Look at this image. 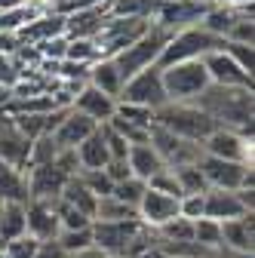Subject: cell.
Here are the masks:
<instances>
[{
	"mask_svg": "<svg viewBox=\"0 0 255 258\" xmlns=\"http://www.w3.org/2000/svg\"><path fill=\"white\" fill-rule=\"evenodd\" d=\"M169 37H172V34H166L163 28H157V25L151 22V31H148L142 40H136L130 49H123L120 55H114V64H117V71H120L123 83L130 80L133 74H139V71L157 68L160 52H163V46L169 43Z\"/></svg>",
	"mask_w": 255,
	"mask_h": 258,
	"instance_id": "5",
	"label": "cell"
},
{
	"mask_svg": "<svg viewBox=\"0 0 255 258\" xmlns=\"http://www.w3.org/2000/svg\"><path fill=\"white\" fill-rule=\"evenodd\" d=\"M225 52L237 61L240 71L252 74V68H255V52H252V46H246V43H228V40H225Z\"/></svg>",
	"mask_w": 255,
	"mask_h": 258,
	"instance_id": "45",
	"label": "cell"
},
{
	"mask_svg": "<svg viewBox=\"0 0 255 258\" xmlns=\"http://www.w3.org/2000/svg\"><path fill=\"white\" fill-rule=\"evenodd\" d=\"M10 99H13V92H10L7 86H0V114H4V108L10 105Z\"/></svg>",
	"mask_w": 255,
	"mask_h": 258,
	"instance_id": "54",
	"label": "cell"
},
{
	"mask_svg": "<svg viewBox=\"0 0 255 258\" xmlns=\"http://www.w3.org/2000/svg\"><path fill=\"white\" fill-rule=\"evenodd\" d=\"M148 145L157 151V157L163 160V166L169 169H178V166H197L200 157H203V148L197 142H184L178 136H172L169 129L163 126H151L148 129Z\"/></svg>",
	"mask_w": 255,
	"mask_h": 258,
	"instance_id": "7",
	"label": "cell"
},
{
	"mask_svg": "<svg viewBox=\"0 0 255 258\" xmlns=\"http://www.w3.org/2000/svg\"><path fill=\"white\" fill-rule=\"evenodd\" d=\"M0 258H4V252H0Z\"/></svg>",
	"mask_w": 255,
	"mask_h": 258,
	"instance_id": "57",
	"label": "cell"
},
{
	"mask_svg": "<svg viewBox=\"0 0 255 258\" xmlns=\"http://www.w3.org/2000/svg\"><path fill=\"white\" fill-rule=\"evenodd\" d=\"M194 105L215 123V129H231V133H240V136H252V120H255L252 89L209 83Z\"/></svg>",
	"mask_w": 255,
	"mask_h": 258,
	"instance_id": "1",
	"label": "cell"
},
{
	"mask_svg": "<svg viewBox=\"0 0 255 258\" xmlns=\"http://www.w3.org/2000/svg\"><path fill=\"white\" fill-rule=\"evenodd\" d=\"M105 126H111L120 139H126V145H130V148L133 145H148V129H142V126H133V123L120 120V117H111Z\"/></svg>",
	"mask_w": 255,
	"mask_h": 258,
	"instance_id": "41",
	"label": "cell"
},
{
	"mask_svg": "<svg viewBox=\"0 0 255 258\" xmlns=\"http://www.w3.org/2000/svg\"><path fill=\"white\" fill-rule=\"evenodd\" d=\"M151 190H157V194H166V197H175V200H181V190H178V181H175V175H172V169L169 166H163L160 172H154L148 181H145Z\"/></svg>",
	"mask_w": 255,
	"mask_h": 258,
	"instance_id": "42",
	"label": "cell"
},
{
	"mask_svg": "<svg viewBox=\"0 0 255 258\" xmlns=\"http://www.w3.org/2000/svg\"><path fill=\"white\" fill-rule=\"evenodd\" d=\"M0 203H28V181L25 172L0 160Z\"/></svg>",
	"mask_w": 255,
	"mask_h": 258,
	"instance_id": "27",
	"label": "cell"
},
{
	"mask_svg": "<svg viewBox=\"0 0 255 258\" xmlns=\"http://www.w3.org/2000/svg\"><path fill=\"white\" fill-rule=\"evenodd\" d=\"M212 258H255V255H246V252H234V249L218 246V249H212Z\"/></svg>",
	"mask_w": 255,
	"mask_h": 258,
	"instance_id": "52",
	"label": "cell"
},
{
	"mask_svg": "<svg viewBox=\"0 0 255 258\" xmlns=\"http://www.w3.org/2000/svg\"><path fill=\"white\" fill-rule=\"evenodd\" d=\"M145 228L139 218L126 221H92V246L108 258H123V249Z\"/></svg>",
	"mask_w": 255,
	"mask_h": 258,
	"instance_id": "10",
	"label": "cell"
},
{
	"mask_svg": "<svg viewBox=\"0 0 255 258\" xmlns=\"http://www.w3.org/2000/svg\"><path fill=\"white\" fill-rule=\"evenodd\" d=\"M206 10L209 7L197 4V0H169V4L157 7V13H154L151 22L157 28H163L166 34H178V31H184V28L200 25L203 16H206Z\"/></svg>",
	"mask_w": 255,
	"mask_h": 258,
	"instance_id": "12",
	"label": "cell"
},
{
	"mask_svg": "<svg viewBox=\"0 0 255 258\" xmlns=\"http://www.w3.org/2000/svg\"><path fill=\"white\" fill-rule=\"evenodd\" d=\"M77 163H80V169H105V163H108V148H105V136H102V126L95 129V133L86 139V142H80L77 148Z\"/></svg>",
	"mask_w": 255,
	"mask_h": 258,
	"instance_id": "26",
	"label": "cell"
},
{
	"mask_svg": "<svg viewBox=\"0 0 255 258\" xmlns=\"http://www.w3.org/2000/svg\"><path fill=\"white\" fill-rule=\"evenodd\" d=\"M151 31V19H108L105 28L99 31V37H95V46H99L102 58H114L120 55L123 49H130L136 40H142L145 34Z\"/></svg>",
	"mask_w": 255,
	"mask_h": 258,
	"instance_id": "6",
	"label": "cell"
},
{
	"mask_svg": "<svg viewBox=\"0 0 255 258\" xmlns=\"http://www.w3.org/2000/svg\"><path fill=\"white\" fill-rule=\"evenodd\" d=\"M126 163H130L133 175L142 178V181H148L154 172L163 169V160L157 157V151H154L151 145H133V148H130V157H126Z\"/></svg>",
	"mask_w": 255,
	"mask_h": 258,
	"instance_id": "29",
	"label": "cell"
},
{
	"mask_svg": "<svg viewBox=\"0 0 255 258\" xmlns=\"http://www.w3.org/2000/svg\"><path fill=\"white\" fill-rule=\"evenodd\" d=\"M154 123L169 129L172 136H178L184 142H197V145H203L215 133V123L194 102H166L163 108L154 111Z\"/></svg>",
	"mask_w": 255,
	"mask_h": 258,
	"instance_id": "2",
	"label": "cell"
},
{
	"mask_svg": "<svg viewBox=\"0 0 255 258\" xmlns=\"http://www.w3.org/2000/svg\"><path fill=\"white\" fill-rule=\"evenodd\" d=\"M71 108L77 111V114H83V117H89L92 123H108L111 117H114V111H117V102L111 99V95H105V92H99L95 86H83L77 95H74V102H71Z\"/></svg>",
	"mask_w": 255,
	"mask_h": 258,
	"instance_id": "19",
	"label": "cell"
},
{
	"mask_svg": "<svg viewBox=\"0 0 255 258\" xmlns=\"http://www.w3.org/2000/svg\"><path fill=\"white\" fill-rule=\"evenodd\" d=\"M246 215V209L237 200V190H206L203 194V218L209 221H231Z\"/></svg>",
	"mask_w": 255,
	"mask_h": 258,
	"instance_id": "23",
	"label": "cell"
},
{
	"mask_svg": "<svg viewBox=\"0 0 255 258\" xmlns=\"http://www.w3.org/2000/svg\"><path fill=\"white\" fill-rule=\"evenodd\" d=\"M108 19H111L108 16V0H105L102 7L71 13V16H65V37L68 40H95Z\"/></svg>",
	"mask_w": 255,
	"mask_h": 258,
	"instance_id": "18",
	"label": "cell"
},
{
	"mask_svg": "<svg viewBox=\"0 0 255 258\" xmlns=\"http://www.w3.org/2000/svg\"><path fill=\"white\" fill-rule=\"evenodd\" d=\"M126 218H139L136 209H130L126 203H120L117 197H99V203H95V215L92 221H126Z\"/></svg>",
	"mask_w": 255,
	"mask_h": 258,
	"instance_id": "31",
	"label": "cell"
},
{
	"mask_svg": "<svg viewBox=\"0 0 255 258\" xmlns=\"http://www.w3.org/2000/svg\"><path fill=\"white\" fill-rule=\"evenodd\" d=\"M117 102H123V105H139V108H148V111L163 108L166 105V92H163L160 68H148V71L133 74L130 80L123 83Z\"/></svg>",
	"mask_w": 255,
	"mask_h": 258,
	"instance_id": "9",
	"label": "cell"
},
{
	"mask_svg": "<svg viewBox=\"0 0 255 258\" xmlns=\"http://www.w3.org/2000/svg\"><path fill=\"white\" fill-rule=\"evenodd\" d=\"M105 0H52V13L58 16H71L80 10H92V7H102Z\"/></svg>",
	"mask_w": 255,
	"mask_h": 258,
	"instance_id": "48",
	"label": "cell"
},
{
	"mask_svg": "<svg viewBox=\"0 0 255 258\" xmlns=\"http://www.w3.org/2000/svg\"><path fill=\"white\" fill-rule=\"evenodd\" d=\"M34 258H68V255L61 252V246H58L55 240H49V243H40V249H37Z\"/></svg>",
	"mask_w": 255,
	"mask_h": 258,
	"instance_id": "50",
	"label": "cell"
},
{
	"mask_svg": "<svg viewBox=\"0 0 255 258\" xmlns=\"http://www.w3.org/2000/svg\"><path fill=\"white\" fill-rule=\"evenodd\" d=\"M194 243H200L206 249H218L221 246V224L209 221V218H197L194 221Z\"/></svg>",
	"mask_w": 255,
	"mask_h": 258,
	"instance_id": "39",
	"label": "cell"
},
{
	"mask_svg": "<svg viewBox=\"0 0 255 258\" xmlns=\"http://www.w3.org/2000/svg\"><path fill=\"white\" fill-rule=\"evenodd\" d=\"M175 181H178V190H181V197H194V194H206V178L200 172V166H178L172 169Z\"/></svg>",
	"mask_w": 255,
	"mask_h": 258,
	"instance_id": "32",
	"label": "cell"
},
{
	"mask_svg": "<svg viewBox=\"0 0 255 258\" xmlns=\"http://www.w3.org/2000/svg\"><path fill=\"white\" fill-rule=\"evenodd\" d=\"M200 61H203V68H206L212 86H246V89H252V74L240 71L237 61L225 49H215V52L203 55Z\"/></svg>",
	"mask_w": 255,
	"mask_h": 258,
	"instance_id": "14",
	"label": "cell"
},
{
	"mask_svg": "<svg viewBox=\"0 0 255 258\" xmlns=\"http://www.w3.org/2000/svg\"><path fill=\"white\" fill-rule=\"evenodd\" d=\"M215 49H225V40L212 37L200 25L184 28V31H178V34L169 37V43L160 52L157 68H169V64H178V61H197V58H203V55H209Z\"/></svg>",
	"mask_w": 255,
	"mask_h": 258,
	"instance_id": "3",
	"label": "cell"
},
{
	"mask_svg": "<svg viewBox=\"0 0 255 258\" xmlns=\"http://www.w3.org/2000/svg\"><path fill=\"white\" fill-rule=\"evenodd\" d=\"M34 49L40 52V58H43V61H61V58H65V49H68V37L61 34V37L43 40V43H37Z\"/></svg>",
	"mask_w": 255,
	"mask_h": 258,
	"instance_id": "46",
	"label": "cell"
},
{
	"mask_svg": "<svg viewBox=\"0 0 255 258\" xmlns=\"http://www.w3.org/2000/svg\"><path fill=\"white\" fill-rule=\"evenodd\" d=\"M25 234L34 237L37 243H49L61 234L58 228V215H55V206L49 203H37V200H28L25 206Z\"/></svg>",
	"mask_w": 255,
	"mask_h": 258,
	"instance_id": "16",
	"label": "cell"
},
{
	"mask_svg": "<svg viewBox=\"0 0 255 258\" xmlns=\"http://www.w3.org/2000/svg\"><path fill=\"white\" fill-rule=\"evenodd\" d=\"M136 258H166L160 249H148V252H142V255H136Z\"/></svg>",
	"mask_w": 255,
	"mask_h": 258,
	"instance_id": "55",
	"label": "cell"
},
{
	"mask_svg": "<svg viewBox=\"0 0 255 258\" xmlns=\"http://www.w3.org/2000/svg\"><path fill=\"white\" fill-rule=\"evenodd\" d=\"M28 154H31V139H25L19 133L13 117L0 114V160L16 166L19 172H25L28 169Z\"/></svg>",
	"mask_w": 255,
	"mask_h": 258,
	"instance_id": "15",
	"label": "cell"
},
{
	"mask_svg": "<svg viewBox=\"0 0 255 258\" xmlns=\"http://www.w3.org/2000/svg\"><path fill=\"white\" fill-rule=\"evenodd\" d=\"M77 178L86 184V190L92 194V197H108V194L114 190V184H111V178L105 175V169H80Z\"/></svg>",
	"mask_w": 255,
	"mask_h": 258,
	"instance_id": "40",
	"label": "cell"
},
{
	"mask_svg": "<svg viewBox=\"0 0 255 258\" xmlns=\"http://www.w3.org/2000/svg\"><path fill=\"white\" fill-rule=\"evenodd\" d=\"M65 58L77 61V64H95L102 58V52H99V46H95V40H68Z\"/></svg>",
	"mask_w": 255,
	"mask_h": 258,
	"instance_id": "36",
	"label": "cell"
},
{
	"mask_svg": "<svg viewBox=\"0 0 255 258\" xmlns=\"http://www.w3.org/2000/svg\"><path fill=\"white\" fill-rule=\"evenodd\" d=\"M61 148L55 145V139L52 136H37L34 142H31V154H28V169L31 166H49L52 160H55V154H58ZM25 169V172H28Z\"/></svg>",
	"mask_w": 255,
	"mask_h": 258,
	"instance_id": "33",
	"label": "cell"
},
{
	"mask_svg": "<svg viewBox=\"0 0 255 258\" xmlns=\"http://www.w3.org/2000/svg\"><path fill=\"white\" fill-rule=\"evenodd\" d=\"M200 148L206 157L252 166V136H240V133H231V129H215Z\"/></svg>",
	"mask_w": 255,
	"mask_h": 258,
	"instance_id": "11",
	"label": "cell"
},
{
	"mask_svg": "<svg viewBox=\"0 0 255 258\" xmlns=\"http://www.w3.org/2000/svg\"><path fill=\"white\" fill-rule=\"evenodd\" d=\"M221 246L234 252H255V212H246L240 218L221 221Z\"/></svg>",
	"mask_w": 255,
	"mask_h": 258,
	"instance_id": "21",
	"label": "cell"
},
{
	"mask_svg": "<svg viewBox=\"0 0 255 258\" xmlns=\"http://www.w3.org/2000/svg\"><path fill=\"white\" fill-rule=\"evenodd\" d=\"M25 206L28 203H0V252L10 240L25 234Z\"/></svg>",
	"mask_w": 255,
	"mask_h": 258,
	"instance_id": "28",
	"label": "cell"
},
{
	"mask_svg": "<svg viewBox=\"0 0 255 258\" xmlns=\"http://www.w3.org/2000/svg\"><path fill=\"white\" fill-rule=\"evenodd\" d=\"M37 249H40V243H37L34 237L22 234V237L10 240V243L4 246V258H34V255H37Z\"/></svg>",
	"mask_w": 255,
	"mask_h": 258,
	"instance_id": "44",
	"label": "cell"
},
{
	"mask_svg": "<svg viewBox=\"0 0 255 258\" xmlns=\"http://www.w3.org/2000/svg\"><path fill=\"white\" fill-rule=\"evenodd\" d=\"M160 4H169V0H160Z\"/></svg>",
	"mask_w": 255,
	"mask_h": 258,
	"instance_id": "56",
	"label": "cell"
},
{
	"mask_svg": "<svg viewBox=\"0 0 255 258\" xmlns=\"http://www.w3.org/2000/svg\"><path fill=\"white\" fill-rule=\"evenodd\" d=\"M200 172L209 190H255V172L246 163H228L215 157H200Z\"/></svg>",
	"mask_w": 255,
	"mask_h": 258,
	"instance_id": "8",
	"label": "cell"
},
{
	"mask_svg": "<svg viewBox=\"0 0 255 258\" xmlns=\"http://www.w3.org/2000/svg\"><path fill=\"white\" fill-rule=\"evenodd\" d=\"M25 181H28V200L55 206L58 197H61V187H65L68 178L49 163V166H31V169L25 172Z\"/></svg>",
	"mask_w": 255,
	"mask_h": 258,
	"instance_id": "13",
	"label": "cell"
},
{
	"mask_svg": "<svg viewBox=\"0 0 255 258\" xmlns=\"http://www.w3.org/2000/svg\"><path fill=\"white\" fill-rule=\"evenodd\" d=\"M145 190H148V184L142 181V178H126V181H120V184H114V190H111V197H117L120 203H126L130 209H139V203H142V197H145Z\"/></svg>",
	"mask_w": 255,
	"mask_h": 258,
	"instance_id": "35",
	"label": "cell"
},
{
	"mask_svg": "<svg viewBox=\"0 0 255 258\" xmlns=\"http://www.w3.org/2000/svg\"><path fill=\"white\" fill-rule=\"evenodd\" d=\"M68 258H108V255H102L95 246H89V249H83V252H77V255H68Z\"/></svg>",
	"mask_w": 255,
	"mask_h": 258,
	"instance_id": "53",
	"label": "cell"
},
{
	"mask_svg": "<svg viewBox=\"0 0 255 258\" xmlns=\"http://www.w3.org/2000/svg\"><path fill=\"white\" fill-rule=\"evenodd\" d=\"M114 117H120V120H126V123H133V126H142V129H151V126H154V111L139 108V105H123V102H117Z\"/></svg>",
	"mask_w": 255,
	"mask_h": 258,
	"instance_id": "43",
	"label": "cell"
},
{
	"mask_svg": "<svg viewBox=\"0 0 255 258\" xmlns=\"http://www.w3.org/2000/svg\"><path fill=\"white\" fill-rule=\"evenodd\" d=\"M157 240L160 243H184V240H194V221H187V218H172L166 224H160L157 228Z\"/></svg>",
	"mask_w": 255,
	"mask_h": 258,
	"instance_id": "34",
	"label": "cell"
},
{
	"mask_svg": "<svg viewBox=\"0 0 255 258\" xmlns=\"http://www.w3.org/2000/svg\"><path fill=\"white\" fill-rule=\"evenodd\" d=\"M95 129H99V123H92L89 117H83V114H77L74 108H71V114L61 120V126L52 133V139H55V145L61 148V151H74L80 142H86Z\"/></svg>",
	"mask_w": 255,
	"mask_h": 258,
	"instance_id": "22",
	"label": "cell"
},
{
	"mask_svg": "<svg viewBox=\"0 0 255 258\" xmlns=\"http://www.w3.org/2000/svg\"><path fill=\"white\" fill-rule=\"evenodd\" d=\"M19 46H22V43H19L16 34H7V31H0V55H13Z\"/></svg>",
	"mask_w": 255,
	"mask_h": 258,
	"instance_id": "51",
	"label": "cell"
},
{
	"mask_svg": "<svg viewBox=\"0 0 255 258\" xmlns=\"http://www.w3.org/2000/svg\"><path fill=\"white\" fill-rule=\"evenodd\" d=\"M228 43H246V46H252V40H255V22L252 19H240L234 28H231V34L225 37Z\"/></svg>",
	"mask_w": 255,
	"mask_h": 258,
	"instance_id": "47",
	"label": "cell"
},
{
	"mask_svg": "<svg viewBox=\"0 0 255 258\" xmlns=\"http://www.w3.org/2000/svg\"><path fill=\"white\" fill-rule=\"evenodd\" d=\"M65 34V16H58V13H46L34 22H28L22 31H19V43H28V46H37L43 40H52V37H61Z\"/></svg>",
	"mask_w": 255,
	"mask_h": 258,
	"instance_id": "24",
	"label": "cell"
},
{
	"mask_svg": "<svg viewBox=\"0 0 255 258\" xmlns=\"http://www.w3.org/2000/svg\"><path fill=\"white\" fill-rule=\"evenodd\" d=\"M55 243L61 246L65 255H77V252H83V249L92 246V228H86V231H61L55 237Z\"/></svg>",
	"mask_w": 255,
	"mask_h": 258,
	"instance_id": "38",
	"label": "cell"
},
{
	"mask_svg": "<svg viewBox=\"0 0 255 258\" xmlns=\"http://www.w3.org/2000/svg\"><path fill=\"white\" fill-rule=\"evenodd\" d=\"M160 80H163L166 102H197L203 95V89L209 86V74H206L200 58L160 68Z\"/></svg>",
	"mask_w": 255,
	"mask_h": 258,
	"instance_id": "4",
	"label": "cell"
},
{
	"mask_svg": "<svg viewBox=\"0 0 255 258\" xmlns=\"http://www.w3.org/2000/svg\"><path fill=\"white\" fill-rule=\"evenodd\" d=\"M86 83L95 86L99 92H105V95H111L114 102H117V95H120V89H123V77H120V71H117L114 58H99L95 64H89Z\"/></svg>",
	"mask_w": 255,
	"mask_h": 258,
	"instance_id": "25",
	"label": "cell"
},
{
	"mask_svg": "<svg viewBox=\"0 0 255 258\" xmlns=\"http://www.w3.org/2000/svg\"><path fill=\"white\" fill-rule=\"evenodd\" d=\"M58 200H61V203H68V206L77 209V212H83L86 218L95 215V203H99V197H92V194L86 190V184H83L77 175L65 181V187H61V197H58Z\"/></svg>",
	"mask_w": 255,
	"mask_h": 258,
	"instance_id": "30",
	"label": "cell"
},
{
	"mask_svg": "<svg viewBox=\"0 0 255 258\" xmlns=\"http://www.w3.org/2000/svg\"><path fill=\"white\" fill-rule=\"evenodd\" d=\"M136 215H139V221L145 224V228H160V224H166V221H172V218H178V200L175 197H166V194H157V190H145V197H142V203H139V209H136Z\"/></svg>",
	"mask_w": 255,
	"mask_h": 258,
	"instance_id": "17",
	"label": "cell"
},
{
	"mask_svg": "<svg viewBox=\"0 0 255 258\" xmlns=\"http://www.w3.org/2000/svg\"><path fill=\"white\" fill-rule=\"evenodd\" d=\"M55 215H58V228L61 231H86V228H92V218H86L83 212H77V209H71L68 203H55Z\"/></svg>",
	"mask_w": 255,
	"mask_h": 258,
	"instance_id": "37",
	"label": "cell"
},
{
	"mask_svg": "<svg viewBox=\"0 0 255 258\" xmlns=\"http://www.w3.org/2000/svg\"><path fill=\"white\" fill-rule=\"evenodd\" d=\"M240 19H252V4L249 7H225V4H212L200 22L203 31H209L212 37L218 40H225L231 34V28L240 22Z\"/></svg>",
	"mask_w": 255,
	"mask_h": 258,
	"instance_id": "20",
	"label": "cell"
},
{
	"mask_svg": "<svg viewBox=\"0 0 255 258\" xmlns=\"http://www.w3.org/2000/svg\"><path fill=\"white\" fill-rule=\"evenodd\" d=\"M105 175L111 178V184H120L126 178H133V169H130L126 160H108V163H105Z\"/></svg>",
	"mask_w": 255,
	"mask_h": 258,
	"instance_id": "49",
	"label": "cell"
}]
</instances>
